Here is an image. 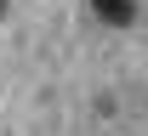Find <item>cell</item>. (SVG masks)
<instances>
[{"label":"cell","instance_id":"1","mask_svg":"<svg viewBox=\"0 0 148 136\" xmlns=\"http://www.w3.org/2000/svg\"><path fill=\"white\" fill-rule=\"evenodd\" d=\"M91 6H97L108 23H125V17H131V6H125V0H91Z\"/></svg>","mask_w":148,"mask_h":136}]
</instances>
